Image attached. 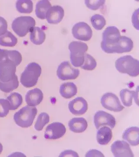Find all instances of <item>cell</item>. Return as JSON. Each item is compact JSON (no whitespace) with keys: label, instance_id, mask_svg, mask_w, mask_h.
Returning <instances> with one entry per match:
<instances>
[{"label":"cell","instance_id":"obj_1","mask_svg":"<svg viewBox=\"0 0 139 157\" xmlns=\"http://www.w3.org/2000/svg\"><path fill=\"white\" fill-rule=\"evenodd\" d=\"M115 67L119 73L127 74L131 77L139 74V61L130 55L121 57L115 63Z\"/></svg>","mask_w":139,"mask_h":157},{"label":"cell","instance_id":"obj_2","mask_svg":"<svg viewBox=\"0 0 139 157\" xmlns=\"http://www.w3.org/2000/svg\"><path fill=\"white\" fill-rule=\"evenodd\" d=\"M42 72V67L39 64L35 62L30 63L21 73L20 78L21 84L26 88L34 87L38 81Z\"/></svg>","mask_w":139,"mask_h":157},{"label":"cell","instance_id":"obj_3","mask_svg":"<svg viewBox=\"0 0 139 157\" xmlns=\"http://www.w3.org/2000/svg\"><path fill=\"white\" fill-rule=\"evenodd\" d=\"M37 113L36 107L25 106L15 113L14 115V121L17 125L21 128H29L33 123Z\"/></svg>","mask_w":139,"mask_h":157},{"label":"cell","instance_id":"obj_4","mask_svg":"<svg viewBox=\"0 0 139 157\" xmlns=\"http://www.w3.org/2000/svg\"><path fill=\"white\" fill-rule=\"evenodd\" d=\"M68 48L72 65L75 67H81L84 62L85 54L88 50L87 45L80 41H73L69 45Z\"/></svg>","mask_w":139,"mask_h":157},{"label":"cell","instance_id":"obj_5","mask_svg":"<svg viewBox=\"0 0 139 157\" xmlns=\"http://www.w3.org/2000/svg\"><path fill=\"white\" fill-rule=\"evenodd\" d=\"M121 36L119 30L116 26L108 27L102 33L101 48L103 51L111 54V49L118 42Z\"/></svg>","mask_w":139,"mask_h":157},{"label":"cell","instance_id":"obj_6","mask_svg":"<svg viewBox=\"0 0 139 157\" xmlns=\"http://www.w3.org/2000/svg\"><path fill=\"white\" fill-rule=\"evenodd\" d=\"M36 21L31 16H20L15 18L12 22L11 28L18 36L23 37L35 27Z\"/></svg>","mask_w":139,"mask_h":157},{"label":"cell","instance_id":"obj_7","mask_svg":"<svg viewBox=\"0 0 139 157\" xmlns=\"http://www.w3.org/2000/svg\"><path fill=\"white\" fill-rule=\"evenodd\" d=\"M80 75V71L72 67L69 61L61 63L57 68V75L61 80H74Z\"/></svg>","mask_w":139,"mask_h":157},{"label":"cell","instance_id":"obj_8","mask_svg":"<svg viewBox=\"0 0 139 157\" xmlns=\"http://www.w3.org/2000/svg\"><path fill=\"white\" fill-rule=\"evenodd\" d=\"M101 102L103 107L110 111L119 112L124 108L117 96L112 93H107L103 95Z\"/></svg>","mask_w":139,"mask_h":157},{"label":"cell","instance_id":"obj_9","mask_svg":"<svg viewBox=\"0 0 139 157\" xmlns=\"http://www.w3.org/2000/svg\"><path fill=\"white\" fill-rule=\"evenodd\" d=\"M72 33L75 39L83 41H88L92 37V29L87 23L79 22L75 24L72 29Z\"/></svg>","mask_w":139,"mask_h":157},{"label":"cell","instance_id":"obj_10","mask_svg":"<svg viewBox=\"0 0 139 157\" xmlns=\"http://www.w3.org/2000/svg\"><path fill=\"white\" fill-rule=\"evenodd\" d=\"M66 128L64 125L60 122H53L50 124L46 128L44 135L45 139L57 140L64 136Z\"/></svg>","mask_w":139,"mask_h":157},{"label":"cell","instance_id":"obj_11","mask_svg":"<svg viewBox=\"0 0 139 157\" xmlns=\"http://www.w3.org/2000/svg\"><path fill=\"white\" fill-rule=\"evenodd\" d=\"M93 119L95 126L97 129L104 126H108L113 129L116 126V121L115 117L110 113L103 110L96 113Z\"/></svg>","mask_w":139,"mask_h":157},{"label":"cell","instance_id":"obj_12","mask_svg":"<svg viewBox=\"0 0 139 157\" xmlns=\"http://www.w3.org/2000/svg\"><path fill=\"white\" fill-rule=\"evenodd\" d=\"M17 66L10 60L0 64V81L3 82L11 81L16 76Z\"/></svg>","mask_w":139,"mask_h":157},{"label":"cell","instance_id":"obj_13","mask_svg":"<svg viewBox=\"0 0 139 157\" xmlns=\"http://www.w3.org/2000/svg\"><path fill=\"white\" fill-rule=\"evenodd\" d=\"M111 151L115 157H134L129 144L124 140L115 141L111 146Z\"/></svg>","mask_w":139,"mask_h":157},{"label":"cell","instance_id":"obj_14","mask_svg":"<svg viewBox=\"0 0 139 157\" xmlns=\"http://www.w3.org/2000/svg\"><path fill=\"white\" fill-rule=\"evenodd\" d=\"M70 112L76 116H81L85 114L88 109L87 101L82 97H78L68 104Z\"/></svg>","mask_w":139,"mask_h":157},{"label":"cell","instance_id":"obj_15","mask_svg":"<svg viewBox=\"0 0 139 157\" xmlns=\"http://www.w3.org/2000/svg\"><path fill=\"white\" fill-rule=\"evenodd\" d=\"M64 15L63 8L59 6H54L47 11L46 18L48 23L57 24L62 20Z\"/></svg>","mask_w":139,"mask_h":157},{"label":"cell","instance_id":"obj_16","mask_svg":"<svg viewBox=\"0 0 139 157\" xmlns=\"http://www.w3.org/2000/svg\"><path fill=\"white\" fill-rule=\"evenodd\" d=\"M134 47L132 39L125 36H121L120 40L111 49V53H123L130 52Z\"/></svg>","mask_w":139,"mask_h":157},{"label":"cell","instance_id":"obj_17","mask_svg":"<svg viewBox=\"0 0 139 157\" xmlns=\"http://www.w3.org/2000/svg\"><path fill=\"white\" fill-rule=\"evenodd\" d=\"M44 98L43 92L39 88L29 90L25 96V102L27 105L35 107L42 103Z\"/></svg>","mask_w":139,"mask_h":157},{"label":"cell","instance_id":"obj_18","mask_svg":"<svg viewBox=\"0 0 139 157\" xmlns=\"http://www.w3.org/2000/svg\"><path fill=\"white\" fill-rule=\"evenodd\" d=\"M122 138L131 146H137L139 144V128L131 127L126 129L123 132Z\"/></svg>","mask_w":139,"mask_h":157},{"label":"cell","instance_id":"obj_19","mask_svg":"<svg viewBox=\"0 0 139 157\" xmlns=\"http://www.w3.org/2000/svg\"><path fill=\"white\" fill-rule=\"evenodd\" d=\"M71 131L75 133L83 132L88 126L87 121L83 117H75L71 119L68 124Z\"/></svg>","mask_w":139,"mask_h":157},{"label":"cell","instance_id":"obj_20","mask_svg":"<svg viewBox=\"0 0 139 157\" xmlns=\"http://www.w3.org/2000/svg\"><path fill=\"white\" fill-rule=\"evenodd\" d=\"M112 130L108 127H102L97 133V140L100 145H107L112 140Z\"/></svg>","mask_w":139,"mask_h":157},{"label":"cell","instance_id":"obj_21","mask_svg":"<svg viewBox=\"0 0 139 157\" xmlns=\"http://www.w3.org/2000/svg\"><path fill=\"white\" fill-rule=\"evenodd\" d=\"M78 88L73 82H67L61 85L60 88V94L63 98L69 99L77 95Z\"/></svg>","mask_w":139,"mask_h":157},{"label":"cell","instance_id":"obj_22","mask_svg":"<svg viewBox=\"0 0 139 157\" xmlns=\"http://www.w3.org/2000/svg\"><path fill=\"white\" fill-rule=\"evenodd\" d=\"M30 39L31 42L36 45H41L46 39V34L40 28L35 27L30 32Z\"/></svg>","mask_w":139,"mask_h":157},{"label":"cell","instance_id":"obj_23","mask_svg":"<svg viewBox=\"0 0 139 157\" xmlns=\"http://www.w3.org/2000/svg\"><path fill=\"white\" fill-rule=\"evenodd\" d=\"M51 7V4L48 0H42L38 2L36 6L35 9V14L37 17L41 19H45L47 11Z\"/></svg>","mask_w":139,"mask_h":157},{"label":"cell","instance_id":"obj_24","mask_svg":"<svg viewBox=\"0 0 139 157\" xmlns=\"http://www.w3.org/2000/svg\"><path fill=\"white\" fill-rule=\"evenodd\" d=\"M137 93L134 91H131L127 89L121 90L120 97L123 105L125 107H131L133 104V98H134L136 101V97H138V95H136Z\"/></svg>","mask_w":139,"mask_h":157},{"label":"cell","instance_id":"obj_25","mask_svg":"<svg viewBox=\"0 0 139 157\" xmlns=\"http://www.w3.org/2000/svg\"><path fill=\"white\" fill-rule=\"evenodd\" d=\"M16 8L20 13L30 14L33 11V3L31 0H18L16 3Z\"/></svg>","mask_w":139,"mask_h":157},{"label":"cell","instance_id":"obj_26","mask_svg":"<svg viewBox=\"0 0 139 157\" xmlns=\"http://www.w3.org/2000/svg\"><path fill=\"white\" fill-rule=\"evenodd\" d=\"M18 40L10 31L0 36V45L5 47H14L17 44Z\"/></svg>","mask_w":139,"mask_h":157},{"label":"cell","instance_id":"obj_27","mask_svg":"<svg viewBox=\"0 0 139 157\" xmlns=\"http://www.w3.org/2000/svg\"><path fill=\"white\" fill-rule=\"evenodd\" d=\"M19 82L17 75L11 81L3 82L0 81V90L3 92L9 93L18 87Z\"/></svg>","mask_w":139,"mask_h":157},{"label":"cell","instance_id":"obj_28","mask_svg":"<svg viewBox=\"0 0 139 157\" xmlns=\"http://www.w3.org/2000/svg\"><path fill=\"white\" fill-rule=\"evenodd\" d=\"M7 100L10 104V110H15L22 105L23 103L22 96L19 93L14 92L11 93L7 97Z\"/></svg>","mask_w":139,"mask_h":157},{"label":"cell","instance_id":"obj_29","mask_svg":"<svg viewBox=\"0 0 139 157\" xmlns=\"http://www.w3.org/2000/svg\"><path fill=\"white\" fill-rule=\"evenodd\" d=\"M50 121V117L46 113H40L35 125V128L37 131H41Z\"/></svg>","mask_w":139,"mask_h":157},{"label":"cell","instance_id":"obj_30","mask_svg":"<svg viewBox=\"0 0 139 157\" xmlns=\"http://www.w3.org/2000/svg\"><path fill=\"white\" fill-rule=\"evenodd\" d=\"M91 24L97 30H101L106 24V20L102 15L96 14L93 15L90 19Z\"/></svg>","mask_w":139,"mask_h":157},{"label":"cell","instance_id":"obj_31","mask_svg":"<svg viewBox=\"0 0 139 157\" xmlns=\"http://www.w3.org/2000/svg\"><path fill=\"white\" fill-rule=\"evenodd\" d=\"M97 66V63L94 58L88 54L85 53L84 62L81 66V68L85 70L92 71L95 69Z\"/></svg>","mask_w":139,"mask_h":157},{"label":"cell","instance_id":"obj_32","mask_svg":"<svg viewBox=\"0 0 139 157\" xmlns=\"http://www.w3.org/2000/svg\"><path fill=\"white\" fill-rule=\"evenodd\" d=\"M10 104L8 100L0 99V117H6L10 110Z\"/></svg>","mask_w":139,"mask_h":157},{"label":"cell","instance_id":"obj_33","mask_svg":"<svg viewBox=\"0 0 139 157\" xmlns=\"http://www.w3.org/2000/svg\"><path fill=\"white\" fill-rule=\"evenodd\" d=\"M105 3L104 0H85V4L86 7L90 10H97L104 6Z\"/></svg>","mask_w":139,"mask_h":157},{"label":"cell","instance_id":"obj_34","mask_svg":"<svg viewBox=\"0 0 139 157\" xmlns=\"http://www.w3.org/2000/svg\"><path fill=\"white\" fill-rule=\"evenodd\" d=\"M8 31V23L4 17L0 16V36Z\"/></svg>","mask_w":139,"mask_h":157},{"label":"cell","instance_id":"obj_35","mask_svg":"<svg viewBox=\"0 0 139 157\" xmlns=\"http://www.w3.org/2000/svg\"><path fill=\"white\" fill-rule=\"evenodd\" d=\"M8 51L9 50H7V49L0 48V64L3 62L8 60H10Z\"/></svg>","mask_w":139,"mask_h":157},{"label":"cell","instance_id":"obj_36","mask_svg":"<svg viewBox=\"0 0 139 157\" xmlns=\"http://www.w3.org/2000/svg\"><path fill=\"white\" fill-rule=\"evenodd\" d=\"M139 9H137L134 12L132 17V22L135 28L138 30L139 29Z\"/></svg>","mask_w":139,"mask_h":157},{"label":"cell","instance_id":"obj_37","mask_svg":"<svg viewBox=\"0 0 139 157\" xmlns=\"http://www.w3.org/2000/svg\"><path fill=\"white\" fill-rule=\"evenodd\" d=\"M60 157H79V155L76 152L71 150H67L62 152L60 155Z\"/></svg>","mask_w":139,"mask_h":157},{"label":"cell","instance_id":"obj_38","mask_svg":"<svg viewBox=\"0 0 139 157\" xmlns=\"http://www.w3.org/2000/svg\"><path fill=\"white\" fill-rule=\"evenodd\" d=\"M85 157H104V154L97 150L92 149L90 150L85 155Z\"/></svg>","mask_w":139,"mask_h":157},{"label":"cell","instance_id":"obj_39","mask_svg":"<svg viewBox=\"0 0 139 157\" xmlns=\"http://www.w3.org/2000/svg\"><path fill=\"white\" fill-rule=\"evenodd\" d=\"M3 147L2 144L0 143V155L2 154V152L3 151Z\"/></svg>","mask_w":139,"mask_h":157}]
</instances>
